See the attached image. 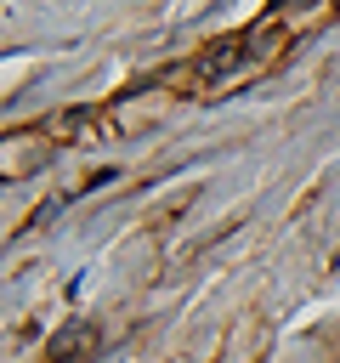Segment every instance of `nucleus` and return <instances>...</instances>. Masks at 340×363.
<instances>
[{
	"label": "nucleus",
	"instance_id": "obj_1",
	"mask_svg": "<svg viewBox=\"0 0 340 363\" xmlns=\"http://www.w3.org/2000/svg\"><path fill=\"white\" fill-rule=\"evenodd\" d=\"M91 352H96V329H91V323H74V329H62V335L51 340L45 363H85Z\"/></svg>",
	"mask_w": 340,
	"mask_h": 363
}]
</instances>
